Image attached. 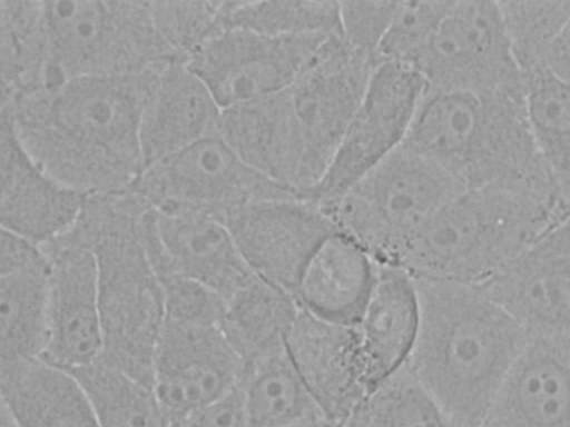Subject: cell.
<instances>
[{"instance_id": "obj_1", "label": "cell", "mask_w": 570, "mask_h": 427, "mask_svg": "<svg viewBox=\"0 0 570 427\" xmlns=\"http://www.w3.org/2000/svg\"><path fill=\"white\" fill-rule=\"evenodd\" d=\"M160 70L69 79L3 103L1 111L55 179L85 196L120 193L145 168L141 118Z\"/></svg>"}, {"instance_id": "obj_2", "label": "cell", "mask_w": 570, "mask_h": 427, "mask_svg": "<svg viewBox=\"0 0 570 427\" xmlns=\"http://www.w3.org/2000/svg\"><path fill=\"white\" fill-rule=\"evenodd\" d=\"M415 284L420 324L406 365L455 427L482 425L529 336L478 285Z\"/></svg>"}, {"instance_id": "obj_3", "label": "cell", "mask_w": 570, "mask_h": 427, "mask_svg": "<svg viewBox=\"0 0 570 427\" xmlns=\"http://www.w3.org/2000/svg\"><path fill=\"white\" fill-rule=\"evenodd\" d=\"M405 143L464 189L515 191L563 207L534 143L525 92L426 88Z\"/></svg>"}, {"instance_id": "obj_4", "label": "cell", "mask_w": 570, "mask_h": 427, "mask_svg": "<svg viewBox=\"0 0 570 427\" xmlns=\"http://www.w3.org/2000/svg\"><path fill=\"white\" fill-rule=\"evenodd\" d=\"M148 206L129 191L87 196L69 232L97 260L104 335L100 359L153 387L165 300L139 234V217Z\"/></svg>"}, {"instance_id": "obj_5", "label": "cell", "mask_w": 570, "mask_h": 427, "mask_svg": "<svg viewBox=\"0 0 570 427\" xmlns=\"http://www.w3.org/2000/svg\"><path fill=\"white\" fill-rule=\"evenodd\" d=\"M567 218L525 193L465 189L410 236L393 266L415 280L480 285Z\"/></svg>"}, {"instance_id": "obj_6", "label": "cell", "mask_w": 570, "mask_h": 427, "mask_svg": "<svg viewBox=\"0 0 570 427\" xmlns=\"http://www.w3.org/2000/svg\"><path fill=\"white\" fill-rule=\"evenodd\" d=\"M42 89L78 77L134 76L181 61L157 31L150 2L42 1Z\"/></svg>"}, {"instance_id": "obj_7", "label": "cell", "mask_w": 570, "mask_h": 427, "mask_svg": "<svg viewBox=\"0 0 570 427\" xmlns=\"http://www.w3.org/2000/svg\"><path fill=\"white\" fill-rule=\"evenodd\" d=\"M465 190L405 142L342 197L321 207L377 264L393 265L410 236Z\"/></svg>"}, {"instance_id": "obj_8", "label": "cell", "mask_w": 570, "mask_h": 427, "mask_svg": "<svg viewBox=\"0 0 570 427\" xmlns=\"http://www.w3.org/2000/svg\"><path fill=\"white\" fill-rule=\"evenodd\" d=\"M128 191L159 211H190L222 221L257 200L299 198L247 166L219 132L147 167Z\"/></svg>"}, {"instance_id": "obj_9", "label": "cell", "mask_w": 570, "mask_h": 427, "mask_svg": "<svg viewBox=\"0 0 570 427\" xmlns=\"http://www.w3.org/2000/svg\"><path fill=\"white\" fill-rule=\"evenodd\" d=\"M425 91L426 81L417 69L380 62L328 168L303 199L320 207L335 201L400 148Z\"/></svg>"}, {"instance_id": "obj_10", "label": "cell", "mask_w": 570, "mask_h": 427, "mask_svg": "<svg viewBox=\"0 0 570 427\" xmlns=\"http://www.w3.org/2000/svg\"><path fill=\"white\" fill-rule=\"evenodd\" d=\"M419 71L428 89L525 92L498 1H452Z\"/></svg>"}, {"instance_id": "obj_11", "label": "cell", "mask_w": 570, "mask_h": 427, "mask_svg": "<svg viewBox=\"0 0 570 427\" xmlns=\"http://www.w3.org/2000/svg\"><path fill=\"white\" fill-rule=\"evenodd\" d=\"M333 37H272L226 28L185 63L224 110L287 89Z\"/></svg>"}, {"instance_id": "obj_12", "label": "cell", "mask_w": 570, "mask_h": 427, "mask_svg": "<svg viewBox=\"0 0 570 427\" xmlns=\"http://www.w3.org/2000/svg\"><path fill=\"white\" fill-rule=\"evenodd\" d=\"M244 368L222 324L165 319L153 388L170 427L232 394Z\"/></svg>"}, {"instance_id": "obj_13", "label": "cell", "mask_w": 570, "mask_h": 427, "mask_svg": "<svg viewBox=\"0 0 570 427\" xmlns=\"http://www.w3.org/2000/svg\"><path fill=\"white\" fill-rule=\"evenodd\" d=\"M379 63L336 36L285 89L315 185L328 168Z\"/></svg>"}, {"instance_id": "obj_14", "label": "cell", "mask_w": 570, "mask_h": 427, "mask_svg": "<svg viewBox=\"0 0 570 427\" xmlns=\"http://www.w3.org/2000/svg\"><path fill=\"white\" fill-rule=\"evenodd\" d=\"M223 222L252 271L293 297L309 260L337 231L320 206L298 198L253 201Z\"/></svg>"}, {"instance_id": "obj_15", "label": "cell", "mask_w": 570, "mask_h": 427, "mask_svg": "<svg viewBox=\"0 0 570 427\" xmlns=\"http://www.w3.org/2000/svg\"><path fill=\"white\" fill-rule=\"evenodd\" d=\"M139 234L159 279L178 275L226 301L256 277L225 222L209 215L148 208Z\"/></svg>"}, {"instance_id": "obj_16", "label": "cell", "mask_w": 570, "mask_h": 427, "mask_svg": "<svg viewBox=\"0 0 570 427\" xmlns=\"http://www.w3.org/2000/svg\"><path fill=\"white\" fill-rule=\"evenodd\" d=\"M49 259L48 336L41 358L68 371L102 356L95 254L71 232L43 246Z\"/></svg>"}, {"instance_id": "obj_17", "label": "cell", "mask_w": 570, "mask_h": 427, "mask_svg": "<svg viewBox=\"0 0 570 427\" xmlns=\"http://www.w3.org/2000/svg\"><path fill=\"white\" fill-rule=\"evenodd\" d=\"M286 348L324 419L341 427L372 388L355 326L299 309Z\"/></svg>"}, {"instance_id": "obj_18", "label": "cell", "mask_w": 570, "mask_h": 427, "mask_svg": "<svg viewBox=\"0 0 570 427\" xmlns=\"http://www.w3.org/2000/svg\"><path fill=\"white\" fill-rule=\"evenodd\" d=\"M478 286L529 337L570 338V249L553 228Z\"/></svg>"}, {"instance_id": "obj_19", "label": "cell", "mask_w": 570, "mask_h": 427, "mask_svg": "<svg viewBox=\"0 0 570 427\" xmlns=\"http://www.w3.org/2000/svg\"><path fill=\"white\" fill-rule=\"evenodd\" d=\"M1 229L45 246L76 225L87 196L46 172L20 143L1 111Z\"/></svg>"}, {"instance_id": "obj_20", "label": "cell", "mask_w": 570, "mask_h": 427, "mask_svg": "<svg viewBox=\"0 0 570 427\" xmlns=\"http://www.w3.org/2000/svg\"><path fill=\"white\" fill-rule=\"evenodd\" d=\"M483 424L570 427V338L529 337Z\"/></svg>"}, {"instance_id": "obj_21", "label": "cell", "mask_w": 570, "mask_h": 427, "mask_svg": "<svg viewBox=\"0 0 570 427\" xmlns=\"http://www.w3.org/2000/svg\"><path fill=\"white\" fill-rule=\"evenodd\" d=\"M218 130L247 166L301 199L314 186L286 90L222 110Z\"/></svg>"}, {"instance_id": "obj_22", "label": "cell", "mask_w": 570, "mask_h": 427, "mask_svg": "<svg viewBox=\"0 0 570 427\" xmlns=\"http://www.w3.org/2000/svg\"><path fill=\"white\" fill-rule=\"evenodd\" d=\"M222 110L205 85L174 61L157 75L140 126L144 170L198 140L219 132Z\"/></svg>"}, {"instance_id": "obj_23", "label": "cell", "mask_w": 570, "mask_h": 427, "mask_svg": "<svg viewBox=\"0 0 570 427\" xmlns=\"http://www.w3.org/2000/svg\"><path fill=\"white\" fill-rule=\"evenodd\" d=\"M0 394L13 427H99L75 375L41 357L1 360Z\"/></svg>"}, {"instance_id": "obj_24", "label": "cell", "mask_w": 570, "mask_h": 427, "mask_svg": "<svg viewBox=\"0 0 570 427\" xmlns=\"http://www.w3.org/2000/svg\"><path fill=\"white\" fill-rule=\"evenodd\" d=\"M419 324L415 280L396 266L377 264L373 289L354 325L372 387L407 363Z\"/></svg>"}, {"instance_id": "obj_25", "label": "cell", "mask_w": 570, "mask_h": 427, "mask_svg": "<svg viewBox=\"0 0 570 427\" xmlns=\"http://www.w3.org/2000/svg\"><path fill=\"white\" fill-rule=\"evenodd\" d=\"M377 262L335 231L304 269L294 298L299 309L326 321L355 325L373 289Z\"/></svg>"}, {"instance_id": "obj_26", "label": "cell", "mask_w": 570, "mask_h": 427, "mask_svg": "<svg viewBox=\"0 0 570 427\" xmlns=\"http://www.w3.org/2000/svg\"><path fill=\"white\" fill-rule=\"evenodd\" d=\"M239 387L250 427H286L324 419L286 344L246 361Z\"/></svg>"}, {"instance_id": "obj_27", "label": "cell", "mask_w": 570, "mask_h": 427, "mask_svg": "<svg viewBox=\"0 0 570 427\" xmlns=\"http://www.w3.org/2000/svg\"><path fill=\"white\" fill-rule=\"evenodd\" d=\"M298 311L289 292L256 276L225 301L222 327L246 363L284 346Z\"/></svg>"}, {"instance_id": "obj_28", "label": "cell", "mask_w": 570, "mask_h": 427, "mask_svg": "<svg viewBox=\"0 0 570 427\" xmlns=\"http://www.w3.org/2000/svg\"><path fill=\"white\" fill-rule=\"evenodd\" d=\"M48 296L47 252L33 265L0 275L1 360L42 357L48 336Z\"/></svg>"}, {"instance_id": "obj_29", "label": "cell", "mask_w": 570, "mask_h": 427, "mask_svg": "<svg viewBox=\"0 0 570 427\" xmlns=\"http://www.w3.org/2000/svg\"><path fill=\"white\" fill-rule=\"evenodd\" d=\"M525 108L538 152L570 214V86L548 69L524 75Z\"/></svg>"}, {"instance_id": "obj_30", "label": "cell", "mask_w": 570, "mask_h": 427, "mask_svg": "<svg viewBox=\"0 0 570 427\" xmlns=\"http://www.w3.org/2000/svg\"><path fill=\"white\" fill-rule=\"evenodd\" d=\"M1 105L43 87L47 39L42 1H0Z\"/></svg>"}, {"instance_id": "obj_31", "label": "cell", "mask_w": 570, "mask_h": 427, "mask_svg": "<svg viewBox=\"0 0 570 427\" xmlns=\"http://www.w3.org/2000/svg\"><path fill=\"white\" fill-rule=\"evenodd\" d=\"M83 387L99 427H170L154 388L98 359L71 370Z\"/></svg>"}, {"instance_id": "obj_32", "label": "cell", "mask_w": 570, "mask_h": 427, "mask_svg": "<svg viewBox=\"0 0 570 427\" xmlns=\"http://www.w3.org/2000/svg\"><path fill=\"white\" fill-rule=\"evenodd\" d=\"M341 427H455L405 364L363 398Z\"/></svg>"}, {"instance_id": "obj_33", "label": "cell", "mask_w": 570, "mask_h": 427, "mask_svg": "<svg viewBox=\"0 0 570 427\" xmlns=\"http://www.w3.org/2000/svg\"><path fill=\"white\" fill-rule=\"evenodd\" d=\"M220 20L272 37L342 36L337 1H222Z\"/></svg>"}, {"instance_id": "obj_34", "label": "cell", "mask_w": 570, "mask_h": 427, "mask_svg": "<svg viewBox=\"0 0 570 427\" xmlns=\"http://www.w3.org/2000/svg\"><path fill=\"white\" fill-rule=\"evenodd\" d=\"M514 59L523 76L548 69L554 42L570 19V1H498Z\"/></svg>"}, {"instance_id": "obj_35", "label": "cell", "mask_w": 570, "mask_h": 427, "mask_svg": "<svg viewBox=\"0 0 570 427\" xmlns=\"http://www.w3.org/2000/svg\"><path fill=\"white\" fill-rule=\"evenodd\" d=\"M452 1H397L395 13L380 44V62L419 67Z\"/></svg>"}, {"instance_id": "obj_36", "label": "cell", "mask_w": 570, "mask_h": 427, "mask_svg": "<svg viewBox=\"0 0 570 427\" xmlns=\"http://www.w3.org/2000/svg\"><path fill=\"white\" fill-rule=\"evenodd\" d=\"M222 1H151L154 22L164 41L186 62L206 41L224 30Z\"/></svg>"}, {"instance_id": "obj_37", "label": "cell", "mask_w": 570, "mask_h": 427, "mask_svg": "<svg viewBox=\"0 0 570 427\" xmlns=\"http://www.w3.org/2000/svg\"><path fill=\"white\" fill-rule=\"evenodd\" d=\"M396 7L397 1L340 2L343 40L380 62L377 51Z\"/></svg>"}, {"instance_id": "obj_38", "label": "cell", "mask_w": 570, "mask_h": 427, "mask_svg": "<svg viewBox=\"0 0 570 427\" xmlns=\"http://www.w3.org/2000/svg\"><path fill=\"white\" fill-rule=\"evenodd\" d=\"M165 319L222 324L225 300L205 286L173 275L160 279Z\"/></svg>"}, {"instance_id": "obj_39", "label": "cell", "mask_w": 570, "mask_h": 427, "mask_svg": "<svg viewBox=\"0 0 570 427\" xmlns=\"http://www.w3.org/2000/svg\"><path fill=\"white\" fill-rule=\"evenodd\" d=\"M175 427H250L240 387L219 401L188 416Z\"/></svg>"}, {"instance_id": "obj_40", "label": "cell", "mask_w": 570, "mask_h": 427, "mask_svg": "<svg viewBox=\"0 0 570 427\" xmlns=\"http://www.w3.org/2000/svg\"><path fill=\"white\" fill-rule=\"evenodd\" d=\"M547 68L570 86V19L552 47Z\"/></svg>"}, {"instance_id": "obj_41", "label": "cell", "mask_w": 570, "mask_h": 427, "mask_svg": "<svg viewBox=\"0 0 570 427\" xmlns=\"http://www.w3.org/2000/svg\"><path fill=\"white\" fill-rule=\"evenodd\" d=\"M553 230L570 249V217L556 226Z\"/></svg>"}, {"instance_id": "obj_42", "label": "cell", "mask_w": 570, "mask_h": 427, "mask_svg": "<svg viewBox=\"0 0 570 427\" xmlns=\"http://www.w3.org/2000/svg\"><path fill=\"white\" fill-rule=\"evenodd\" d=\"M286 427H335V426L325 419H317V420L306 421V423L286 426Z\"/></svg>"}, {"instance_id": "obj_43", "label": "cell", "mask_w": 570, "mask_h": 427, "mask_svg": "<svg viewBox=\"0 0 570 427\" xmlns=\"http://www.w3.org/2000/svg\"><path fill=\"white\" fill-rule=\"evenodd\" d=\"M0 427H13L9 418L1 411V424Z\"/></svg>"}, {"instance_id": "obj_44", "label": "cell", "mask_w": 570, "mask_h": 427, "mask_svg": "<svg viewBox=\"0 0 570 427\" xmlns=\"http://www.w3.org/2000/svg\"><path fill=\"white\" fill-rule=\"evenodd\" d=\"M476 427H491V426H488V425H485V424H482V425H479V426H476Z\"/></svg>"}]
</instances>
